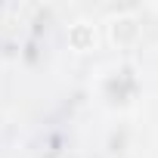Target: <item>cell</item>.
Segmentation results:
<instances>
[{
  "label": "cell",
  "instance_id": "6da1fadb",
  "mask_svg": "<svg viewBox=\"0 0 158 158\" xmlns=\"http://www.w3.org/2000/svg\"><path fill=\"white\" fill-rule=\"evenodd\" d=\"M68 44H71L77 53H87V50H93L96 34H93L90 28H84V22H81V25H74V28L68 31Z\"/></svg>",
  "mask_w": 158,
  "mask_h": 158
}]
</instances>
